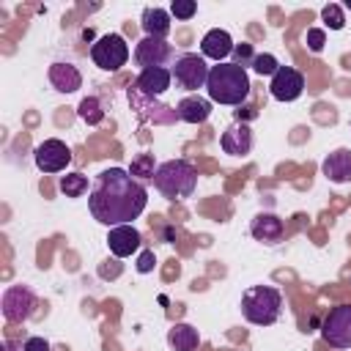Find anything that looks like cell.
<instances>
[{
  "label": "cell",
  "mask_w": 351,
  "mask_h": 351,
  "mask_svg": "<svg viewBox=\"0 0 351 351\" xmlns=\"http://www.w3.org/2000/svg\"><path fill=\"white\" fill-rule=\"evenodd\" d=\"M148 192L145 186L129 176L123 167H110L96 176L90 195H88V211L96 222L115 228V225H132L145 211Z\"/></svg>",
  "instance_id": "cell-1"
},
{
  "label": "cell",
  "mask_w": 351,
  "mask_h": 351,
  "mask_svg": "<svg viewBox=\"0 0 351 351\" xmlns=\"http://www.w3.org/2000/svg\"><path fill=\"white\" fill-rule=\"evenodd\" d=\"M206 93H208V101L241 107L244 99L250 96V74H247V69H241L236 63L211 66L208 80H206Z\"/></svg>",
  "instance_id": "cell-2"
},
{
  "label": "cell",
  "mask_w": 351,
  "mask_h": 351,
  "mask_svg": "<svg viewBox=\"0 0 351 351\" xmlns=\"http://www.w3.org/2000/svg\"><path fill=\"white\" fill-rule=\"evenodd\" d=\"M154 186L167 200H184L192 197L197 186V170L186 159H167L154 173Z\"/></svg>",
  "instance_id": "cell-3"
},
{
  "label": "cell",
  "mask_w": 351,
  "mask_h": 351,
  "mask_svg": "<svg viewBox=\"0 0 351 351\" xmlns=\"http://www.w3.org/2000/svg\"><path fill=\"white\" fill-rule=\"evenodd\" d=\"M282 313V293L271 285H250L241 293V315L255 326H271Z\"/></svg>",
  "instance_id": "cell-4"
},
{
  "label": "cell",
  "mask_w": 351,
  "mask_h": 351,
  "mask_svg": "<svg viewBox=\"0 0 351 351\" xmlns=\"http://www.w3.org/2000/svg\"><path fill=\"white\" fill-rule=\"evenodd\" d=\"M90 60L101 71H118L129 60V44L121 33H107L90 44Z\"/></svg>",
  "instance_id": "cell-5"
},
{
  "label": "cell",
  "mask_w": 351,
  "mask_h": 351,
  "mask_svg": "<svg viewBox=\"0 0 351 351\" xmlns=\"http://www.w3.org/2000/svg\"><path fill=\"white\" fill-rule=\"evenodd\" d=\"M208 71H211V66H208V63H206V58H203V55H197V52H184V55H178V58H176V63H173V69H170V74H173L176 85H178V88H184V90L206 88Z\"/></svg>",
  "instance_id": "cell-6"
},
{
  "label": "cell",
  "mask_w": 351,
  "mask_h": 351,
  "mask_svg": "<svg viewBox=\"0 0 351 351\" xmlns=\"http://www.w3.org/2000/svg\"><path fill=\"white\" fill-rule=\"evenodd\" d=\"M126 96H129V104H132V110L137 112V118L145 121V123L167 126V123H176V118H178L176 107H167V104L156 101L154 96H145L137 85H132V88L126 90Z\"/></svg>",
  "instance_id": "cell-7"
},
{
  "label": "cell",
  "mask_w": 351,
  "mask_h": 351,
  "mask_svg": "<svg viewBox=\"0 0 351 351\" xmlns=\"http://www.w3.org/2000/svg\"><path fill=\"white\" fill-rule=\"evenodd\" d=\"M321 337L332 348H351V304H337L321 324Z\"/></svg>",
  "instance_id": "cell-8"
},
{
  "label": "cell",
  "mask_w": 351,
  "mask_h": 351,
  "mask_svg": "<svg viewBox=\"0 0 351 351\" xmlns=\"http://www.w3.org/2000/svg\"><path fill=\"white\" fill-rule=\"evenodd\" d=\"M0 304H3V315H5L8 324H25L33 315L38 299L27 285H8L3 291V302Z\"/></svg>",
  "instance_id": "cell-9"
},
{
  "label": "cell",
  "mask_w": 351,
  "mask_h": 351,
  "mask_svg": "<svg viewBox=\"0 0 351 351\" xmlns=\"http://www.w3.org/2000/svg\"><path fill=\"white\" fill-rule=\"evenodd\" d=\"M33 159H36V167H38L41 173H60V170H66L69 162H71V148H69L63 140L49 137V140H44V143L36 145Z\"/></svg>",
  "instance_id": "cell-10"
},
{
  "label": "cell",
  "mask_w": 351,
  "mask_h": 351,
  "mask_svg": "<svg viewBox=\"0 0 351 351\" xmlns=\"http://www.w3.org/2000/svg\"><path fill=\"white\" fill-rule=\"evenodd\" d=\"M304 90V77L302 71L291 69V66H280L269 82V93L277 99V101H296Z\"/></svg>",
  "instance_id": "cell-11"
},
{
  "label": "cell",
  "mask_w": 351,
  "mask_h": 351,
  "mask_svg": "<svg viewBox=\"0 0 351 351\" xmlns=\"http://www.w3.org/2000/svg\"><path fill=\"white\" fill-rule=\"evenodd\" d=\"M173 58V47L165 38H140L134 47V63L143 69H162L167 60Z\"/></svg>",
  "instance_id": "cell-12"
},
{
  "label": "cell",
  "mask_w": 351,
  "mask_h": 351,
  "mask_svg": "<svg viewBox=\"0 0 351 351\" xmlns=\"http://www.w3.org/2000/svg\"><path fill=\"white\" fill-rule=\"evenodd\" d=\"M140 244H143V236L134 225H115L107 233V247L115 258H129L132 252L140 250Z\"/></svg>",
  "instance_id": "cell-13"
},
{
  "label": "cell",
  "mask_w": 351,
  "mask_h": 351,
  "mask_svg": "<svg viewBox=\"0 0 351 351\" xmlns=\"http://www.w3.org/2000/svg\"><path fill=\"white\" fill-rule=\"evenodd\" d=\"M252 129L247 126V123H241V121H233L225 132H222V137H219V145H222V151L225 154H230V156H247L250 151H252Z\"/></svg>",
  "instance_id": "cell-14"
},
{
  "label": "cell",
  "mask_w": 351,
  "mask_h": 351,
  "mask_svg": "<svg viewBox=\"0 0 351 351\" xmlns=\"http://www.w3.org/2000/svg\"><path fill=\"white\" fill-rule=\"evenodd\" d=\"M47 77H49V85H52L58 93H74V90L82 88V74H80V69H77L74 63H69V60H55V63L49 66Z\"/></svg>",
  "instance_id": "cell-15"
},
{
  "label": "cell",
  "mask_w": 351,
  "mask_h": 351,
  "mask_svg": "<svg viewBox=\"0 0 351 351\" xmlns=\"http://www.w3.org/2000/svg\"><path fill=\"white\" fill-rule=\"evenodd\" d=\"M233 47H236V44H233V38H230L228 30H222V27H211V30L203 36V41H200V55L208 58V60L225 63V58L233 55Z\"/></svg>",
  "instance_id": "cell-16"
},
{
  "label": "cell",
  "mask_w": 351,
  "mask_h": 351,
  "mask_svg": "<svg viewBox=\"0 0 351 351\" xmlns=\"http://www.w3.org/2000/svg\"><path fill=\"white\" fill-rule=\"evenodd\" d=\"M250 233H252V239H255V241H263V244H277V241H282L285 225H282V219H280L277 214L263 211V214H258V217L252 219Z\"/></svg>",
  "instance_id": "cell-17"
},
{
  "label": "cell",
  "mask_w": 351,
  "mask_h": 351,
  "mask_svg": "<svg viewBox=\"0 0 351 351\" xmlns=\"http://www.w3.org/2000/svg\"><path fill=\"white\" fill-rule=\"evenodd\" d=\"M324 176L332 181V184H348L351 181V151L348 148H337L332 151L324 165H321Z\"/></svg>",
  "instance_id": "cell-18"
},
{
  "label": "cell",
  "mask_w": 351,
  "mask_h": 351,
  "mask_svg": "<svg viewBox=\"0 0 351 351\" xmlns=\"http://www.w3.org/2000/svg\"><path fill=\"white\" fill-rule=\"evenodd\" d=\"M176 112H178V121H184V123H206L211 115V101L192 93L176 104Z\"/></svg>",
  "instance_id": "cell-19"
},
{
  "label": "cell",
  "mask_w": 351,
  "mask_h": 351,
  "mask_svg": "<svg viewBox=\"0 0 351 351\" xmlns=\"http://www.w3.org/2000/svg\"><path fill=\"white\" fill-rule=\"evenodd\" d=\"M170 82H173V74H170V69H143L140 71V77L134 80V85L145 93V96H162L167 88H170Z\"/></svg>",
  "instance_id": "cell-20"
},
{
  "label": "cell",
  "mask_w": 351,
  "mask_h": 351,
  "mask_svg": "<svg viewBox=\"0 0 351 351\" xmlns=\"http://www.w3.org/2000/svg\"><path fill=\"white\" fill-rule=\"evenodd\" d=\"M145 36L151 38H165L170 33V11L167 8H159V5H148L143 11V19H140Z\"/></svg>",
  "instance_id": "cell-21"
},
{
  "label": "cell",
  "mask_w": 351,
  "mask_h": 351,
  "mask_svg": "<svg viewBox=\"0 0 351 351\" xmlns=\"http://www.w3.org/2000/svg\"><path fill=\"white\" fill-rule=\"evenodd\" d=\"M200 343V335L192 324H173L167 329V346L173 351H195Z\"/></svg>",
  "instance_id": "cell-22"
},
{
  "label": "cell",
  "mask_w": 351,
  "mask_h": 351,
  "mask_svg": "<svg viewBox=\"0 0 351 351\" xmlns=\"http://www.w3.org/2000/svg\"><path fill=\"white\" fill-rule=\"evenodd\" d=\"M77 115H80V121H85L88 126L101 123V121H104V104H101V99L85 96V99L80 101V107H77Z\"/></svg>",
  "instance_id": "cell-23"
},
{
  "label": "cell",
  "mask_w": 351,
  "mask_h": 351,
  "mask_svg": "<svg viewBox=\"0 0 351 351\" xmlns=\"http://www.w3.org/2000/svg\"><path fill=\"white\" fill-rule=\"evenodd\" d=\"M159 165H154V154H137L132 159V167H129V176L137 178L140 184L143 181H154V173H156Z\"/></svg>",
  "instance_id": "cell-24"
},
{
  "label": "cell",
  "mask_w": 351,
  "mask_h": 351,
  "mask_svg": "<svg viewBox=\"0 0 351 351\" xmlns=\"http://www.w3.org/2000/svg\"><path fill=\"white\" fill-rule=\"evenodd\" d=\"M58 186H60V192L66 197H80V195L88 192V176H82V173H66Z\"/></svg>",
  "instance_id": "cell-25"
},
{
  "label": "cell",
  "mask_w": 351,
  "mask_h": 351,
  "mask_svg": "<svg viewBox=\"0 0 351 351\" xmlns=\"http://www.w3.org/2000/svg\"><path fill=\"white\" fill-rule=\"evenodd\" d=\"M321 19H324V25H326L329 30H343V25H346L343 8H340L337 3H329V5H324V8H321Z\"/></svg>",
  "instance_id": "cell-26"
},
{
  "label": "cell",
  "mask_w": 351,
  "mask_h": 351,
  "mask_svg": "<svg viewBox=\"0 0 351 351\" xmlns=\"http://www.w3.org/2000/svg\"><path fill=\"white\" fill-rule=\"evenodd\" d=\"M280 69V63H277V58L274 55H269V52H263V55H255V60H252V71L255 74H261V77H274V71Z\"/></svg>",
  "instance_id": "cell-27"
},
{
  "label": "cell",
  "mask_w": 351,
  "mask_h": 351,
  "mask_svg": "<svg viewBox=\"0 0 351 351\" xmlns=\"http://www.w3.org/2000/svg\"><path fill=\"white\" fill-rule=\"evenodd\" d=\"M195 14H197L195 0H173L170 3V16H176V19H192Z\"/></svg>",
  "instance_id": "cell-28"
},
{
  "label": "cell",
  "mask_w": 351,
  "mask_h": 351,
  "mask_svg": "<svg viewBox=\"0 0 351 351\" xmlns=\"http://www.w3.org/2000/svg\"><path fill=\"white\" fill-rule=\"evenodd\" d=\"M252 60H255V52H252V47L250 44H236L233 47V63L236 66H241V69H247V66H252Z\"/></svg>",
  "instance_id": "cell-29"
},
{
  "label": "cell",
  "mask_w": 351,
  "mask_h": 351,
  "mask_svg": "<svg viewBox=\"0 0 351 351\" xmlns=\"http://www.w3.org/2000/svg\"><path fill=\"white\" fill-rule=\"evenodd\" d=\"M304 41H307L310 52H321V49H324V44H326V33H324L321 27H310Z\"/></svg>",
  "instance_id": "cell-30"
},
{
  "label": "cell",
  "mask_w": 351,
  "mask_h": 351,
  "mask_svg": "<svg viewBox=\"0 0 351 351\" xmlns=\"http://www.w3.org/2000/svg\"><path fill=\"white\" fill-rule=\"evenodd\" d=\"M154 263H156L154 252H151V250H145V252H140V258H137V271H140V274H148V271L154 269Z\"/></svg>",
  "instance_id": "cell-31"
},
{
  "label": "cell",
  "mask_w": 351,
  "mask_h": 351,
  "mask_svg": "<svg viewBox=\"0 0 351 351\" xmlns=\"http://www.w3.org/2000/svg\"><path fill=\"white\" fill-rule=\"evenodd\" d=\"M22 351H49V343L44 337H27L22 343Z\"/></svg>",
  "instance_id": "cell-32"
},
{
  "label": "cell",
  "mask_w": 351,
  "mask_h": 351,
  "mask_svg": "<svg viewBox=\"0 0 351 351\" xmlns=\"http://www.w3.org/2000/svg\"><path fill=\"white\" fill-rule=\"evenodd\" d=\"M252 118H258V110H255V107H250V104H241V107L236 110V121L247 123V121H252Z\"/></svg>",
  "instance_id": "cell-33"
},
{
  "label": "cell",
  "mask_w": 351,
  "mask_h": 351,
  "mask_svg": "<svg viewBox=\"0 0 351 351\" xmlns=\"http://www.w3.org/2000/svg\"><path fill=\"white\" fill-rule=\"evenodd\" d=\"M3 351H16V348H14L11 343H5V346H3Z\"/></svg>",
  "instance_id": "cell-34"
},
{
  "label": "cell",
  "mask_w": 351,
  "mask_h": 351,
  "mask_svg": "<svg viewBox=\"0 0 351 351\" xmlns=\"http://www.w3.org/2000/svg\"><path fill=\"white\" fill-rule=\"evenodd\" d=\"M346 8H351V0H348V3H346Z\"/></svg>",
  "instance_id": "cell-35"
}]
</instances>
